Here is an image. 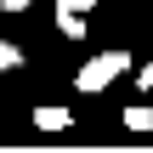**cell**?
<instances>
[{"mask_svg":"<svg viewBox=\"0 0 153 153\" xmlns=\"http://www.w3.org/2000/svg\"><path fill=\"white\" fill-rule=\"evenodd\" d=\"M125 68H131V57H125V51H97V57H91V62L79 68V79H74V91H85V97H97V91H108V85H114V79L125 74Z\"/></svg>","mask_w":153,"mask_h":153,"instance_id":"obj_1","label":"cell"},{"mask_svg":"<svg viewBox=\"0 0 153 153\" xmlns=\"http://www.w3.org/2000/svg\"><path fill=\"white\" fill-rule=\"evenodd\" d=\"M57 28H62L68 40H85V11H62V6H57Z\"/></svg>","mask_w":153,"mask_h":153,"instance_id":"obj_2","label":"cell"},{"mask_svg":"<svg viewBox=\"0 0 153 153\" xmlns=\"http://www.w3.org/2000/svg\"><path fill=\"white\" fill-rule=\"evenodd\" d=\"M34 125L40 131H68V108H34Z\"/></svg>","mask_w":153,"mask_h":153,"instance_id":"obj_3","label":"cell"},{"mask_svg":"<svg viewBox=\"0 0 153 153\" xmlns=\"http://www.w3.org/2000/svg\"><path fill=\"white\" fill-rule=\"evenodd\" d=\"M125 131H153V108H148V102L125 108Z\"/></svg>","mask_w":153,"mask_h":153,"instance_id":"obj_4","label":"cell"},{"mask_svg":"<svg viewBox=\"0 0 153 153\" xmlns=\"http://www.w3.org/2000/svg\"><path fill=\"white\" fill-rule=\"evenodd\" d=\"M11 68H23V51L11 40H0V74H11Z\"/></svg>","mask_w":153,"mask_h":153,"instance_id":"obj_5","label":"cell"},{"mask_svg":"<svg viewBox=\"0 0 153 153\" xmlns=\"http://www.w3.org/2000/svg\"><path fill=\"white\" fill-rule=\"evenodd\" d=\"M57 6H62V11H91L97 0H57Z\"/></svg>","mask_w":153,"mask_h":153,"instance_id":"obj_6","label":"cell"},{"mask_svg":"<svg viewBox=\"0 0 153 153\" xmlns=\"http://www.w3.org/2000/svg\"><path fill=\"white\" fill-rule=\"evenodd\" d=\"M34 0H0V11H28Z\"/></svg>","mask_w":153,"mask_h":153,"instance_id":"obj_7","label":"cell"},{"mask_svg":"<svg viewBox=\"0 0 153 153\" xmlns=\"http://www.w3.org/2000/svg\"><path fill=\"white\" fill-rule=\"evenodd\" d=\"M136 85H142V91H153V62L142 68V74H136Z\"/></svg>","mask_w":153,"mask_h":153,"instance_id":"obj_8","label":"cell"}]
</instances>
